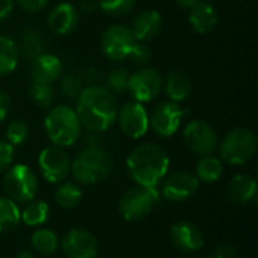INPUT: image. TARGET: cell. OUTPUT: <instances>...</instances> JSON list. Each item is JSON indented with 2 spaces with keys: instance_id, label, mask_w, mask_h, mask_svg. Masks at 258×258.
Wrapping results in <instances>:
<instances>
[{
  "instance_id": "f1b7e54d",
  "label": "cell",
  "mask_w": 258,
  "mask_h": 258,
  "mask_svg": "<svg viewBox=\"0 0 258 258\" xmlns=\"http://www.w3.org/2000/svg\"><path fill=\"white\" fill-rule=\"evenodd\" d=\"M20 209L11 198H0V234L14 230L20 224Z\"/></svg>"
},
{
  "instance_id": "8d00e7d4",
  "label": "cell",
  "mask_w": 258,
  "mask_h": 258,
  "mask_svg": "<svg viewBox=\"0 0 258 258\" xmlns=\"http://www.w3.org/2000/svg\"><path fill=\"white\" fill-rule=\"evenodd\" d=\"M17 5L26 11V12H30V14H35V12H39L41 9H44L48 3V0H15Z\"/></svg>"
},
{
  "instance_id": "30bf717a",
  "label": "cell",
  "mask_w": 258,
  "mask_h": 258,
  "mask_svg": "<svg viewBox=\"0 0 258 258\" xmlns=\"http://www.w3.org/2000/svg\"><path fill=\"white\" fill-rule=\"evenodd\" d=\"M136 42L138 41L132 29L124 24H113L107 27L101 36V48L112 60L125 59Z\"/></svg>"
},
{
  "instance_id": "1f68e13d",
  "label": "cell",
  "mask_w": 258,
  "mask_h": 258,
  "mask_svg": "<svg viewBox=\"0 0 258 258\" xmlns=\"http://www.w3.org/2000/svg\"><path fill=\"white\" fill-rule=\"evenodd\" d=\"M98 8L112 17H122L135 8L136 0H97Z\"/></svg>"
},
{
  "instance_id": "9c48e42d",
  "label": "cell",
  "mask_w": 258,
  "mask_h": 258,
  "mask_svg": "<svg viewBox=\"0 0 258 258\" xmlns=\"http://www.w3.org/2000/svg\"><path fill=\"white\" fill-rule=\"evenodd\" d=\"M183 136H184V142L187 148L201 157L212 154L219 145V139H218L215 128L201 119L190 121L186 125Z\"/></svg>"
},
{
  "instance_id": "d590c367",
  "label": "cell",
  "mask_w": 258,
  "mask_h": 258,
  "mask_svg": "<svg viewBox=\"0 0 258 258\" xmlns=\"http://www.w3.org/2000/svg\"><path fill=\"white\" fill-rule=\"evenodd\" d=\"M14 160V147L8 141H0V174L8 171Z\"/></svg>"
},
{
  "instance_id": "8992f818",
  "label": "cell",
  "mask_w": 258,
  "mask_h": 258,
  "mask_svg": "<svg viewBox=\"0 0 258 258\" xmlns=\"http://www.w3.org/2000/svg\"><path fill=\"white\" fill-rule=\"evenodd\" d=\"M3 187L14 203L26 204L36 198L39 190L38 177L35 172L26 165H15L11 166L3 178Z\"/></svg>"
},
{
  "instance_id": "4dcf8cb0",
  "label": "cell",
  "mask_w": 258,
  "mask_h": 258,
  "mask_svg": "<svg viewBox=\"0 0 258 258\" xmlns=\"http://www.w3.org/2000/svg\"><path fill=\"white\" fill-rule=\"evenodd\" d=\"M128 77H130V74L125 68H113L112 71L107 73V76L104 79L106 88L112 94H122L127 91Z\"/></svg>"
},
{
  "instance_id": "e0dca14e",
  "label": "cell",
  "mask_w": 258,
  "mask_h": 258,
  "mask_svg": "<svg viewBox=\"0 0 258 258\" xmlns=\"http://www.w3.org/2000/svg\"><path fill=\"white\" fill-rule=\"evenodd\" d=\"M30 76L36 83H53L62 76V62L54 54L41 53L32 59Z\"/></svg>"
},
{
  "instance_id": "60d3db41",
  "label": "cell",
  "mask_w": 258,
  "mask_h": 258,
  "mask_svg": "<svg viewBox=\"0 0 258 258\" xmlns=\"http://www.w3.org/2000/svg\"><path fill=\"white\" fill-rule=\"evenodd\" d=\"M14 9V0H0V21L6 20Z\"/></svg>"
},
{
  "instance_id": "ac0fdd59",
  "label": "cell",
  "mask_w": 258,
  "mask_h": 258,
  "mask_svg": "<svg viewBox=\"0 0 258 258\" xmlns=\"http://www.w3.org/2000/svg\"><path fill=\"white\" fill-rule=\"evenodd\" d=\"M228 198L239 206H248L255 203L258 195V184L254 177L239 174L233 177L227 187Z\"/></svg>"
},
{
  "instance_id": "83f0119b",
  "label": "cell",
  "mask_w": 258,
  "mask_h": 258,
  "mask_svg": "<svg viewBox=\"0 0 258 258\" xmlns=\"http://www.w3.org/2000/svg\"><path fill=\"white\" fill-rule=\"evenodd\" d=\"M18 62V51L15 47V42L0 35V76H6L12 73Z\"/></svg>"
},
{
  "instance_id": "f35d334b",
  "label": "cell",
  "mask_w": 258,
  "mask_h": 258,
  "mask_svg": "<svg viewBox=\"0 0 258 258\" xmlns=\"http://www.w3.org/2000/svg\"><path fill=\"white\" fill-rule=\"evenodd\" d=\"M237 257V252L234 249V246L231 245H219L216 246L212 254H210V258H236Z\"/></svg>"
},
{
  "instance_id": "5bb4252c",
  "label": "cell",
  "mask_w": 258,
  "mask_h": 258,
  "mask_svg": "<svg viewBox=\"0 0 258 258\" xmlns=\"http://www.w3.org/2000/svg\"><path fill=\"white\" fill-rule=\"evenodd\" d=\"M200 187V181L195 174L189 171L172 172L163 183L162 194L168 201L183 203L190 200Z\"/></svg>"
},
{
  "instance_id": "7402d4cb",
  "label": "cell",
  "mask_w": 258,
  "mask_h": 258,
  "mask_svg": "<svg viewBox=\"0 0 258 258\" xmlns=\"http://www.w3.org/2000/svg\"><path fill=\"white\" fill-rule=\"evenodd\" d=\"M163 88L171 101L180 103L190 95L192 83L187 74L175 70V71H171L166 79H163Z\"/></svg>"
},
{
  "instance_id": "5b68a950",
  "label": "cell",
  "mask_w": 258,
  "mask_h": 258,
  "mask_svg": "<svg viewBox=\"0 0 258 258\" xmlns=\"http://www.w3.org/2000/svg\"><path fill=\"white\" fill-rule=\"evenodd\" d=\"M257 153V136L249 128L231 130L219 145V159L228 165H243Z\"/></svg>"
},
{
  "instance_id": "9a60e30c",
  "label": "cell",
  "mask_w": 258,
  "mask_h": 258,
  "mask_svg": "<svg viewBox=\"0 0 258 258\" xmlns=\"http://www.w3.org/2000/svg\"><path fill=\"white\" fill-rule=\"evenodd\" d=\"M60 246L67 258H95L98 254L95 236L83 228L70 230L62 239Z\"/></svg>"
},
{
  "instance_id": "d6986e66",
  "label": "cell",
  "mask_w": 258,
  "mask_h": 258,
  "mask_svg": "<svg viewBox=\"0 0 258 258\" xmlns=\"http://www.w3.org/2000/svg\"><path fill=\"white\" fill-rule=\"evenodd\" d=\"M130 29L138 42H145V41L154 39L162 30V17L154 9L141 11L135 17Z\"/></svg>"
},
{
  "instance_id": "484cf974",
  "label": "cell",
  "mask_w": 258,
  "mask_h": 258,
  "mask_svg": "<svg viewBox=\"0 0 258 258\" xmlns=\"http://www.w3.org/2000/svg\"><path fill=\"white\" fill-rule=\"evenodd\" d=\"M30 245L32 248L41 254V255H51L57 251L59 248V240L56 233H53L51 230L47 228H39L32 234L30 239Z\"/></svg>"
},
{
  "instance_id": "d6a6232c",
  "label": "cell",
  "mask_w": 258,
  "mask_h": 258,
  "mask_svg": "<svg viewBox=\"0 0 258 258\" xmlns=\"http://www.w3.org/2000/svg\"><path fill=\"white\" fill-rule=\"evenodd\" d=\"M59 88H60V92L67 98L73 100V98H77L82 94V91L85 89V85L82 83L79 74H65L60 79Z\"/></svg>"
},
{
  "instance_id": "ba28073f",
  "label": "cell",
  "mask_w": 258,
  "mask_h": 258,
  "mask_svg": "<svg viewBox=\"0 0 258 258\" xmlns=\"http://www.w3.org/2000/svg\"><path fill=\"white\" fill-rule=\"evenodd\" d=\"M163 89V77L157 68L142 67L136 73L130 74L127 91L132 94L135 101L147 103L154 100Z\"/></svg>"
},
{
  "instance_id": "74e56055",
  "label": "cell",
  "mask_w": 258,
  "mask_h": 258,
  "mask_svg": "<svg viewBox=\"0 0 258 258\" xmlns=\"http://www.w3.org/2000/svg\"><path fill=\"white\" fill-rule=\"evenodd\" d=\"M79 77H80V80H82V83H83L85 86H91V85H95V83L98 82L100 73H98V70L94 68V67H86V68H83V70L79 73Z\"/></svg>"
},
{
  "instance_id": "7bdbcfd3",
  "label": "cell",
  "mask_w": 258,
  "mask_h": 258,
  "mask_svg": "<svg viewBox=\"0 0 258 258\" xmlns=\"http://www.w3.org/2000/svg\"><path fill=\"white\" fill-rule=\"evenodd\" d=\"M177 2V5L181 8V9H184V11H190L192 8H195L200 2H203V0H175Z\"/></svg>"
},
{
  "instance_id": "7c38bea8",
  "label": "cell",
  "mask_w": 258,
  "mask_h": 258,
  "mask_svg": "<svg viewBox=\"0 0 258 258\" xmlns=\"http://www.w3.org/2000/svg\"><path fill=\"white\" fill-rule=\"evenodd\" d=\"M38 165L42 177L48 183H62L71 172V162L68 154L56 145L47 147L39 153Z\"/></svg>"
},
{
  "instance_id": "603a6c76",
  "label": "cell",
  "mask_w": 258,
  "mask_h": 258,
  "mask_svg": "<svg viewBox=\"0 0 258 258\" xmlns=\"http://www.w3.org/2000/svg\"><path fill=\"white\" fill-rule=\"evenodd\" d=\"M15 47H17L18 54H21L24 59H35L36 56L44 53L45 42H44L42 35L38 30H35V29H24L21 32Z\"/></svg>"
},
{
  "instance_id": "44dd1931",
  "label": "cell",
  "mask_w": 258,
  "mask_h": 258,
  "mask_svg": "<svg viewBox=\"0 0 258 258\" xmlns=\"http://www.w3.org/2000/svg\"><path fill=\"white\" fill-rule=\"evenodd\" d=\"M189 20L195 32L209 33L216 27L219 18L216 9L212 5L206 2H200L195 8L189 11Z\"/></svg>"
},
{
  "instance_id": "d4e9b609",
  "label": "cell",
  "mask_w": 258,
  "mask_h": 258,
  "mask_svg": "<svg viewBox=\"0 0 258 258\" xmlns=\"http://www.w3.org/2000/svg\"><path fill=\"white\" fill-rule=\"evenodd\" d=\"M50 218V207L45 201L32 200L26 203V207L20 212V219L29 227H39Z\"/></svg>"
},
{
  "instance_id": "f546056e",
  "label": "cell",
  "mask_w": 258,
  "mask_h": 258,
  "mask_svg": "<svg viewBox=\"0 0 258 258\" xmlns=\"http://www.w3.org/2000/svg\"><path fill=\"white\" fill-rule=\"evenodd\" d=\"M29 95L32 98V101L39 106V107H50L54 101V88L51 86V83H36L33 82L29 88Z\"/></svg>"
},
{
  "instance_id": "2e32d148",
  "label": "cell",
  "mask_w": 258,
  "mask_h": 258,
  "mask_svg": "<svg viewBox=\"0 0 258 258\" xmlns=\"http://www.w3.org/2000/svg\"><path fill=\"white\" fill-rule=\"evenodd\" d=\"M172 243L183 252H195L204 246L203 231L192 222H177L171 227Z\"/></svg>"
},
{
  "instance_id": "52a82bcc",
  "label": "cell",
  "mask_w": 258,
  "mask_h": 258,
  "mask_svg": "<svg viewBox=\"0 0 258 258\" xmlns=\"http://www.w3.org/2000/svg\"><path fill=\"white\" fill-rule=\"evenodd\" d=\"M159 200L157 189L150 187H132L119 200L118 210L122 219L127 222H138L147 218Z\"/></svg>"
},
{
  "instance_id": "4316f807",
  "label": "cell",
  "mask_w": 258,
  "mask_h": 258,
  "mask_svg": "<svg viewBox=\"0 0 258 258\" xmlns=\"http://www.w3.org/2000/svg\"><path fill=\"white\" fill-rule=\"evenodd\" d=\"M54 200L57 203L59 207L71 210L74 207H77L82 201V190L77 184L65 181L62 184H59V187L54 192Z\"/></svg>"
},
{
  "instance_id": "ffe728a7",
  "label": "cell",
  "mask_w": 258,
  "mask_h": 258,
  "mask_svg": "<svg viewBox=\"0 0 258 258\" xmlns=\"http://www.w3.org/2000/svg\"><path fill=\"white\" fill-rule=\"evenodd\" d=\"M50 29L57 35H68L71 33L77 23H79V14L74 5L71 3H60L57 5L47 18Z\"/></svg>"
},
{
  "instance_id": "6da1fadb",
  "label": "cell",
  "mask_w": 258,
  "mask_h": 258,
  "mask_svg": "<svg viewBox=\"0 0 258 258\" xmlns=\"http://www.w3.org/2000/svg\"><path fill=\"white\" fill-rule=\"evenodd\" d=\"M76 113L82 127L89 132H107L116 121L118 103L113 94L101 85L85 86L76 98Z\"/></svg>"
},
{
  "instance_id": "7a4b0ae2",
  "label": "cell",
  "mask_w": 258,
  "mask_h": 258,
  "mask_svg": "<svg viewBox=\"0 0 258 258\" xmlns=\"http://www.w3.org/2000/svg\"><path fill=\"white\" fill-rule=\"evenodd\" d=\"M127 169L138 186L156 189L169 169V156L159 144H142L130 153Z\"/></svg>"
},
{
  "instance_id": "4fadbf2b",
  "label": "cell",
  "mask_w": 258,
  "mask_h": 258,
  "mask_svg": "<svg viewBox=\"0 0 258 258\" xmlns=\"http://www.w3.org/2000/svg\"><path fill=\"white\" fill-rule=\"evenodd\" d=\"M116 121L122 133L132 139H139L148 132V112L139 101H128L118 107Z\"/></svg>"
},
{
  "instance_id": "3957f363",
  "label": "cell",
  "mask_w": 258,
  "mask_h": 258,
  "mask_svg": "<svg viewBox=\"0 0 258 258\" xmlns=\"http://www.w3.org/2000/svg\"><path fill=\"white\" fill-rule=\"evenodd\" d=\"M113 169V159L101 147H85L74 162L71 172L82 184H97L104 181Z\"/></svg>"
},
{
  "instance_id": "b9f144b4",
  "label": "cell",
  "mask_w": 258,
  "mask_h": 258,
  "mask_svg": "<svg viewBox=\"0 0 258 258\" xmlns=\"http://www.w3.org/2000/svg\"><path fill=\"white\" fill-rule=\"evenodd\" d=\"M97 8H98V2L97 0H82L80 2V9L85 14H92V12H95Z\"/></svg>"
},
{
  "instance_id": "ee69618b",
  "label": "cell",
  "mask_w": 258,
  "mask_h": 258,
  "mask_svg": "<svg viewBox=\"0 0 258 258\" xmlns=\"http://www.w3.org/2000/svg\"><path fill=\"white\" fill-rule=\"evenodd\" d=\"M15 258H36L33 254H30V252H27V251H23V252H20L18 255H15Z\"/></svg>"
},
{
  "instance_id": "ab89813d",
  "label": "cell",
  "mask_w": 258,
  "mask_h": 258,
  "mask_svg": "<svg viewBox=\"0 0 258 258\" xmlns=\"http://www.w3.org/2000/svg\"><path fill=\"white\" fill-rule=\"evenodd\" d=\"M11 110V98L6 92L0 91V122L8 116Z\"/></svg>"
},
{
  "instance_id": "cb8c5ba5",
  "label": "cell",
  "mask_w": 258,
  "mask_h": 258,
  "mask_svg": "<svg viewBox=\"0 0 258 258\" xmlns=\"http://www.w3.org/2000/svg\"><path fill=\"white\" fill-rule=\"evenodd\" d=\"M224 172V163L219 157H215L212 154L209 156H203L198 163H197V169H195V175L198 178V181L203 183H215L222 177Z\"/></svg>"
},
{
  "instance_id": "277c9868",
  "label": "cell",
  "mask_w": 258,
  "mask_h": 258,
  "mask_svg": "<svg viewBox=\"0 0 258 258\" xmlns=\"http://www.w3.org/2000/svg\"><path fill=\"white\" fill-rule=\"evenodd\" d=\"M45 133L53 145L71 147L82 133V124L77 113L70 106H54L48 110L44 121Z\"/></svg>"
},
{
  "instance_id": "836d02e7",
  "label": "cell",
  "mask_w": 258,
  "mask_h": 258,
  "mask_svg": "<svg viewBox=\"0 0 258 258\" xmlns=\"http://www.w3.org/2000/svg\"><path fill=\"white\" fill-rule=\"evenodd\" d=\"M29 138V125L24 121H12L6 128V139L8 142L15 147L21 145Z\"/></svg>"
},
{
  "instance_id": "8fae6325",
  "label": "cell",
  "mask_w": 258,
  "mask_h": 258,
  "mask_svg": "<svg viewBox=\"0 0 258 258\" xmlns=\"http://www.w3.org/2000/svg\"><path fill=\"white\" fill-rule=\"evenodd\" d=\"M186 116V112L174 101H165L156 106L148 116V125L151 130L162 136V138H169L172 136L178 128Z\"/></svg>"
},
{
  "instance_id": "e575fe53",
  "label": "cell",
  "mask_w": 258,
  "mask_h": 258,
  "mask_svg": "<svg viewBox=\"0 0 258 258\" xmlns=\"http://www.w3.org/2000/svg\"><path fill=\"white\" fill-rule=\"evenodd\" d=\"M127 57L130 59L132 63H135L138 67H145L151 59V51L144 42H136Z\"/></svg>"
}]
</instances>
